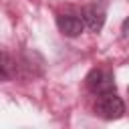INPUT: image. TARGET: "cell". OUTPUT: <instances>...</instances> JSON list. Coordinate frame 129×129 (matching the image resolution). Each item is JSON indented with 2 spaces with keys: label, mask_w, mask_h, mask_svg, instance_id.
<instances>
[{
  "label": "cell",
  "mask_w": 129,
  "mask_h": 129,
  "mask_svg": "<svg viewBox=\"0 0 129 129\" xmlns=\"http://www.w3.org/2000/svg\"><path fill=\"white\" fill-rule=\"evenodd\" d=\"M87 89L95 95H107V93H115L117 91V85H115V79L109 71H103V69H93L87 79Z\"/></svg>",
  "instance_id": "obj_2"
},
{
  "label": "cell",
  "mask_w": 129,
  "mask_h": 129,
  "mask_svg": "<svg viewBox=\"0 0 129 129\" xmlns=\"http://www.w3.org/2000/svg\"><path fill=\"white\" fill-rule=\"evenodd\" d=\"M56 26H58V30L64 36H71V38L73 36H79L83 32V28H85L83 18L79 14H73V12H67V14L56 16Z\"/></svg>",
  "instance_id": "obj_3"
},
{
  "label": "cell",
  "mask_w": 129,
  "mask_h": 129,
  "mask_svg": "<svg viewBox=\"0 0 129 129\" xmlns=\"http://www.w3.org/2000/svg\"><path fill=\"white\" fill-rule=\"evenodd\" d=\"M81 18H83V24L91 32H101V28L105 24V10L101 6H97V4H93V6H87L83 10V16Z\"/></svg>",
  "instance_id": "obj_4"
},
{
  "label": "cell",
  "mask_w": 129,
  "mask_h": 129,
  "mask_svg": "<svg viewBox=\"0 0 129 129\" xmlns=\"http://www.w3.org/2000/svg\"><path fill=\"white\" fill-rule=\"evenodd\" d=\"M95 113L107 121L113 119H121L125 115V103L121 101V97H117L115 93H107V95H99L97 103H95Z\"/></svg>",
  "instance_id": "obj_1"
},
{
  "label": "cell",
  "mask_w": 129,
  "mask_h": 129,
  "mask_svg": "<svg viewBox=\"0 0 129 129\" xmlns=\"http://www.w3.org/2000/svg\"><path fill=\"white\" fill-rule=\"evenodd\" d=\"M14 75H16V62H14V58L8 52L0 50V83L10 81Z\"/></svg>",
  "instance_id": "obj_5"
}]
</instances>
